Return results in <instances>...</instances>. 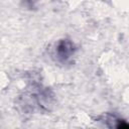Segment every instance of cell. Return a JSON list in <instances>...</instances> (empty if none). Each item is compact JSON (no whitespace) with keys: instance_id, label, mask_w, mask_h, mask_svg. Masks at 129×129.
<instances>
[{"instance_id":"cell-1","label":"cell","mask_w":129,"mask_h":129,"mask_svg":"<svg viewBox=\"0 0 129 129\" xmlns=\"http://www.w3.org/2000/svg\"><path fill=\"white\" fill-rule=\"evenodd\" d=\"M76 46L70 39H61L57 42L55 47L56 56L60 61H67L75 53Z\"/></svg>"},{"instance_id":"cell-2","label":"cell","mask_w":129,"mask_h":129,"mask_svg":"<svg viewBox=\"0 0 129 129\" xmlns=\"http://www.w3.org/2000/svg\"><path fill=\"white\" fill-rule=\"evenodd\" d=\"M23 5H24V7L28 8V9H32L35 7L33 0H23Z\"/></svg>"}]
</instances>
